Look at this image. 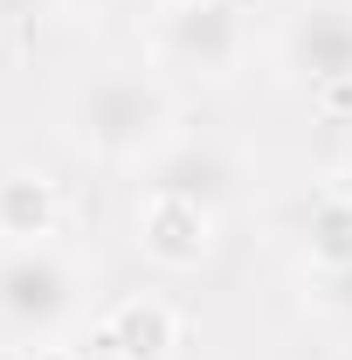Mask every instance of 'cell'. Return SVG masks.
<instances>
[{
	"label": "cell",
	"instance_id": "6da1fadb",
	"mask_svg": "<svg viewBox=\"0 0 352 360\" xmlns=\"http://www.w3.org/2000/svg\"><path fill=\"white\" fill-rule=\"evenodd\" d=\"M62 125H69V146L90 160H111V167L145 160L152 167L173 146V90L152 70H104L69 90Z\"/></svg>",
	"mask_w": 352,
	"mask_h": 360
},
{
	"label": "cell",
	"instance_id": "7a4b0ae2",
	"mask_svg": "<svg viewBox=\"0 0 352 360\" xmlns=\"http://www.w3.org/2000/svg\"><path fill=\"white\" fill-rule=\"evenodd\" d=\"M83 312V277L55 243H7L0 250V340L55 347Z\"/></svg>",
	"mask_w": 352,
	"mask_h": 360
},
{
	"label": "cell",
	"instance_id": "3957f363",
	"mask_svg": "<svg viewBox=\"0 0 352 360\" xmlns=\"http://www.w3.org/2000/svg\"><path fill=\"white\" fill-rule=\"evenodd\" d=\"M159 63L180 77H235L249 56V7L242 0H201V7H166L159 14Z\"/></svg>",
	"mask_w": 352,
	"mask_h": 360
},
{
	"label": "cell",
	"instance_id": "277c9868",
	"mask_svg": "<svg viewBox=\"0 0 352 360\" xmlns=\"http://www.w3.org/2000/svg\"><path fill=\"white\" fill-rule=\"evenodd\" d=\"M276 63L304 90H352V0H297L276 28Z\"/></svg>",
	"mask_w": 352,
	"mask_h": 360
},
{
	"label": "cell",
	"instance_id": "5b68a950",
	"mask_svg": "<svg viewBox=\"0 0 352 360\" xmlns=\"http://www.w3.org/2000/svg\"><path fill=\"white\" fill-rule=\"evenodd\" d=\"M145 194H173V201H194V208H228L235 194H242V167H235V153L215 146V139H173L159 160H152V174H145Z\"/></svg>",
	"mask_w": 352,
	"mask_h": 360
},
{
	"label": "cell",
	"instance_id": "8992f818",
	"mask_svg": "<svg viewBox=\"0 0 352 360\" xmlns=\"http://www.w3.org/2000/svg\"><path fill=\"white\" fill-rule=\"evenodd\" d=\"M208 236H215V215H208V208L173 201V194H145V208H138V243H145L152 264L194 270L208 257Z\"/></svg>",
	"mask_w": 352,
	"mask_h": 360
},
{
	"label": "cell",
	"instance_id": "52a82bcc",
	"mask_svg": "<svg viewBox=\"0 0 352 360\" xmlns=\"http://www.w3.org/2000/svg\"><path fill=\"white\" fill-rule=\"evenodd\" d=\"M97 347H104L111 360H166L180 347V319H173L166 298H125L118 312L104 319Z\"/></svg>",
	"mask_w": 352,
	"mask_h": 360
},
{
	"label": "cell",
	"instance_id": "ba28073f",
	"mask_svg": "<svg viewBox=\"0 0 352 360\" xmlns=\"http://www.w3.org/2000/svg\"><path fill=\"white\" fill-rule=\"evenodd\" d=\"M55 215H62V201H55V187L42 174H7L0 180V236L7 243H48Z\"/></svg>",
	"mask_w": 352,
	"mask_h": 360
},
{
	"label": "cell",
	"instance_id": "9c48e42d",
	"mask_svg": "<svg viewBox=\"0 0 352 360\" xmlns=\"http://www.w3.org/2000/svg\"><path fill=\"white\" fill-rule=\"evenodd\" d=\"M304 257H311V270L352 264V194L346 187L339 194H318L304 208Z\"/></svg>",
	"mask_w": 352,
	"mask_h": 360
},
{
	"label": "cell",
	"instance_id": "30bf717a",
	"mask_svg": "<svg viewBox=\"0 0 352 360\" xmlns=\"http://www.w3.org/2000/svg\"><path fill=\"white\" fill-rule=\"evenodd\" d=\"M311 291H318V305H325V312L352 319V264H339V270H311Z\"/></svg>",
	"mask_w": 352,
	"mask_h": 360
},
{
	"label": "cell",
	"instance_id": "8fae6325",
	"mask_svg": "<svg viewBox=\"0 0 352 360\" xmlns=\"http://www.w3.org/2000/svg\"><path fill=\"white\" fill-rule=\"evenodd\" d=\"M48 7H62V0H0V35H14V28H35Z\"/></svg>",
	"mask_w": 352,
	"mask_h": 360
},
{
	"label": "cell",
	"instance_id": "7c38bea8",
	"mask_svg": "<svg viewBox=\"0 0 352 360\" xmlns=\"http://www.w3.org/2000/svg\"><path fill=\"white\" fill-rule=\"evenodd\" d=\"M28 360H76L69 347H28Z\"/></svg>",
	"mask_w": 352,
	"mask_h": 360
},
{
	"label": "cell",
	"instance_id": "4fadbf2b",
	"mask_svg": "<svg viewBox=\"0 0 352 360\" xmlns=\"http://www.w3.org/2000/svg\"><path fill=\"white\" fill-rule=\"evenodd\" d=\"M166 7H201V0H159V14H166Z\"/></svg>",
	"mask_w": 352,
	"mask_h": 360
},
{
	"label": "cell",
	"instance_id": "5bb4252c",
	"mask_svg": "<svg viewBox=\"0 0 352 360\" xmlns=\"http://www.w3.org/2000/svg\"><path fill=\"white\" fill-rule=\"evenodd\" d=\"M346 194H352V167H346Z\"/></svg>",
	"mask_w": 352,
	"mask_h": 360
},
{
	"label": "cell",
	"instance_id": "9a60e30c",
	"mask_svg": "<svg viewBox=\"0 0 352 360\" xmlns=\"http://www.w3.org/2000/svg\"><path fill=\"white\" fill-rule=\"evenodd\" d=\"M90 7H97V0H90Z\"/></svg>",
	"mask_w": 352,
	"mask_h": 360
}]
</instances>
